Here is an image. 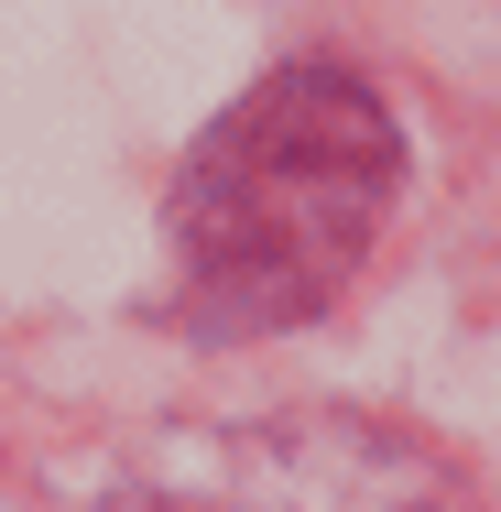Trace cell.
Listing matches in <instances>:
<instances>
[{
    "label": "cell",
    "instance_id": "1",
    "mask_svg": "<svg viewBox=\"0 0 501 512\" xmlns=\"http://www.w3.org/2000/svg\"><path fill=\"white\" fill-rule=\"evenodd\" d=\"M393 131L349 77H273L251 109H229L186 164V262L240 316L327 306L382 218Z\"/></svg>",
    "mask_w": 501,
    "mask_h": 512
}]
</instances>
